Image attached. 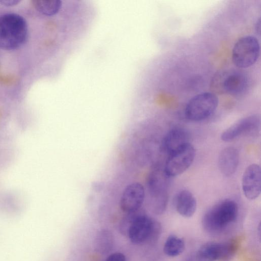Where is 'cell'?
I'll return each mask as SVG.
<instances>
[{
	"instance_id": "1",
	"label": "cell",
	"mask_w": 261,
	"mask_h": 261,
	"mask_svg": "<svg viewBox=\"0 0 261 261\" xmlns=\"http://www.w3.org/2000/svg\"><path fill=\"white\" fill-rule=\"evenodd\" d=\"M119 230L135 244H151L158 240L161 226L157 221L138 211L127 214L121 220Z\"/></svg>"
},
{
	"instance_id": "2",
	"label": "cell",
	"mask_w": 261,
	"mask_h": 261,
	"mask_svg": "<svg viewBox=\"0 0 261 261\" xmlns=\"http://www.w3.org/2000/svg\"><path fill=\"white\" fill-rule=\"evenodd\" d=\"M28 27L25 19L15 13L0 16V47L13 50L21 47L28 38Z\"/></svg>"
},
{
	"instance_id": "3",
	"label": "cell",
	"mask_w": 261,
	"mask_h": 261,
	"mask_svg": "<svg viewBox=\"0 0 261 261\" xmlns=\"http://www.w3.org/2000/svg\"><path fill=\"white\" fill-rule=\"evenodd\" d=\"M238 213V205L234 200L224 199L205 213L202 219V226L208 232H220L236 221Z\"/></svg>"
},
{
	"instance_id": "4",
	"label": "cell",
	"mask_w": 261,
	"mask_h": 261,
	"mask_svg": "<svg viewBox=\"0 0 261 261\" xmlns=\"http://www.w3.org/2000/svg\"><path fill=\"white\" fill-rule=\"evenodd\" d=\"M169 178L164 170L160 168L156 169L149 175L147 188L150 206L152 212L156 214H162L167 207Z\"/></svg>"
},
{
	"instance_id": "5",
	"label": "cell",
	"mask_w": 261,
	"mask_h": 261,
	"mask_svg": "<svg viewBox=\"0 0 261 261\" xmlns=\"http://www.w3.org/2000/svg\"><path fill=\"white\" fill-rule=\"evenodd\" d=\"M212 89L219 94L238 97L244 94L248 87L246 75L240 71H225L217 73L211 82Z\"/></svg>"
},
{
	"instance_id": "6",
	"label": "cell",
	"mask_w": 261,
	"mask_h": 261,
	"mask_svg": "<svg viewBox=\"0 0 261 261\" xmlns=\"http://www.w3.org/2000/svg\"><path fill=\"white\" fill-rule=\"evenodd\" d=\"M259 53L258 39L254 36L247 35L240 38L235 43L232 51V60L237 67L246 68L256 62Z\"/></svg>"
},
{
	"instance_id": "7",
	"label": "cell",
	"mask_w": 261,
	"mask_h": 261,
	"mask_svg": "<svg viewBox=\"0 0 261 261\" xmlns=\"http://www.w3.org/2000/svg\"><path fill=\"white\" fill-rule=\"evenodd\" d=\"M218 105L217 96L212 92H203L191 98L187 103L185 114L193 121H199L211 116Z\"/></svg>"
},
{
	"instance_id": "8",
	"label": "cell",
	"mask_w": 261,
	"mask_h": 261,
	"mask_svg": "<svg viewBox=\"0 0 261 261\" xmlns=\"http://www.w3.org/2000/svg\"><path fill=\"white\" fill-rule=\"evenodd\" d=\"M237 240L219 243L208 242L203 244L196 254V261L228 260L234 256L238 248Z\"/></svg>"
},
{
	"instance_id": "9",
	"label": "cell",
	"mask_w": 261,
	"mask_h": 261,
	"mask_svg": "<svg viewBox=\"0 0 261 261\" xmlns=\"http://www.w3.org/2000/svg\"><path fill=\"white\" fill-rule=\"evenodd\" d=\"M195 156V148L188 143L169 154L164 171L169 177L179 175L191 166Z\"/></svg>"
},
{
	"instance_id": "10",
	"label": "cell",
	"mask_w": 261,
	"mask_h": 261,
	"mask_svg": "<svg viewBox=\"0 0 261 261\" xmlns=\"http://www.w3.org/2000/svg\"><path fill=\"white\" fill-rule=\"evenodd\" d=\"M260 127V117L255 114L244 117L232 124L223 132L221 140L229 142L245 135L252 134L257 132Z\"/></svg>"
},
{
	"instance_id": "11",
	"label": "cell",
	"mask_w": 261,
	"mask_h": 261,
	"mask_svg": "<svg viewBox=\"0 0 261 261\" xmlns=\"http://www.w3.org/2000/svg\"><path fill=\"white\" fill-rule=\"evenodd\" d=\"M145 198V190L142 184L135 182L127 185L120 199L121 210L128 214L139 211Z\"/></svg>"
},
{
	"instance_id": "12",
	"label": "cell",
	"mask_w": 261,
	"mask_h": 261,
	"mask_svg": "<svg viewBox=\"0 0 261 261\" xmlns=\"http://www.w3.org/2000/svg\"><path fill=\"white\" fill-rule=\"evenodd\" d=\"M242 188L245 196L249 200L256 199L261 192V170L256 164L248 166L242 179Z\"/></svg>"
},
{
	"instance_id": "13",
	"label": "cell",
	"mask_w": 261,
	"mask_h": 261,
	"mask_svg": "<svg viewBox=\"0 0 261 261\" xmlns=\"http://www.w3.org/2000/svg\"><path fill=\"white\" fill-rule=\"evenodd\" d=\"M190 135L186 129L180 127L171 129L162 141V148L170 154L185 145L190 143Z\"/></svg>"
},
{
	"instance_id": "14",
	"label": "cell",
	"mask_w": 261,
	"mask_h": 261,
	"mask_svg": "<svg viewBox=\"0 0 261 261\" xmlns=\"http://www.w3.org/2000/svg\"><path fill=\"white\" fill-rule=\"evenodd\" d=\"M240 160L237 148L227 147L221 150L218 156V167L224 176L229 177L236 171Z\"/></svg>"
},
{
	"instance_id": "15",
	"label": "cell",
	"mask_w": 261,
	"mask_h": 261,
	"mask_svg": "<svg viewBox=\"0 0 261 261\" xmlns=\"http://www.w3.org/2000/svg\"><path fill=\"white\" fill-rule=\"evenodd\" d=\"M175 207L177 213L186 218L192 217L195 213L197 202L195 197L189 190L179 191L175 197Z\"/></svg>"
},
{
	"instance_id": "16",
	"label": "cell",
	"mask_w": 261,
	"mask_h": 261,
	"mask_svg": "<svg viewBox=\"0 0 261 261\" xmlns=\"http://www.w3.org/2000/svg\"><path fill=\"white\" fill-rule=\"evenodd\" d=\"M114 238L113 233L108 229L100 230L94 240V247L96 252L102 254L108 253L113 248Z\"/></svg>"
},
{
	"instance_id": "17",
	"label": "cell",
	"mask_w": 261,
	"mask_h": 261,
	"mask_svg": "<svg viewBox=\"0 0 261 261\" xmlns=\"http://www.w3.org/2000/svg\"><path fill=\"white\" fill-rule=\"evenodd\" d=\"M32 4L37 11L46 16L57 14L63 7L62 2L59 0H33Z\"/></svg>"
},
{
	"instance_id": "18",
	"label": "cell",
	"mask_w": 261,
	"mask_h": 261,
	"mask_svg": "<svg viewBox=\"0 0 261 261\" xmlns=\"http://www.w3.org/2000/svg\"><path fill=\"white\" fill-rule=\"evenodd\" d=\"M185 248L184 241L180 238L171 234L167 238L164 245V252L171 257L178 256L181 254Z\"/></svg>"
},
{
	"instance_id": "19",
	"label": "cell",
	"mask_w": 261,
	"mask_h": 261,
	"mask_svg": "<svg viewBox=\"0 0 261 261\" xmlns=\"http://www.w3.org/2000/svg\"><path fill=\"white\" fill-rule=\"evenodd\" d=\"M105 261H126V259L124 254L117 252L110 254Z\"/></svg>"
},
{
	"instance_id": "20",
	"label": "cell",
	"mask_w": 261,
	"mask_h": 261,
	"mask_svg": "<svg viewBox=\"0 0 261 261\" xmlns=\"http://www.w3.org/2000/svg\"><path fill=\"white\" fill-rule=\"evenodd\" d=\"M20 2L18 0H1L0 4L6 7H11L17 5Z\"/></svg>"
},
{
	"instance_id": "21",
	"label": "cell",
	"mask_w": 261,
	"mask_h": 261,
	"mask_svg": "<svg viewBox=\"0 0 261 261\" xmlns=\"http://www.w3.org/2000/svg\"><path fill=\"white\" fill-rule=\"evenodd\" d=\"M255 29L256 33L260 34V18L257 20L255 24Z\"/></svg>"
},
{
	"instance_id": "22",
	"label": "cell",
	"mask_w": 261,
	"mask_h": 261,
	"mask_svg": "<svg viewBox=\"0 0 261 261\" xmlns=\"http://www.w3.org/2000/svg\"><path fill=\"white\" fill-rule=\"evenodd\" d=\"M185 261H193V260L191 258H188Z\"/></svg>"
}]
</instances>
